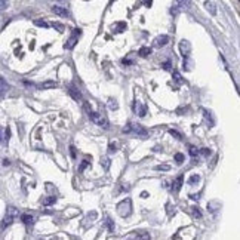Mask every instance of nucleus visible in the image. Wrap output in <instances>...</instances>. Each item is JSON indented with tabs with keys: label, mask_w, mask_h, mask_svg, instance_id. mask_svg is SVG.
Returning a JSON list of instances; mask_svg holds the SVG:
<instances>
[{
	"label": "nucleus",
	"mask_w": 240,
	"mask_h": 240,
	"mask_svg": "<svg viewBox=\"0 0 240 240\" xmlns=\"http://www.w3.org/2000/svg\"><path fill=\"white\" fill-rule=\"evenodd\" d=\"M173 77H175V82H178V83L182 82V77H181V74L178 71H173Z\"/></svg>",
	"instance_id": "b1692460"
},
{
	"label": "nucleus",
	"mask_w": 240,
	"mask_h": 240,
	"mask_svg": "<svg viewBox=\"0 0 240 240\" xmlns=\"http://www.w3.org/2000/svg\"><path fill=\"white\" fill-rule=\"evenodd\" d=\"M2 138H3V137H2V131H0V141H2Z\"/></svg>",
	"instance_id": "e433bc0d"
},
{
	"label": "nucleus",
	"mask_w": 240,
	"mask_h": 240,
	"mask_svg": "<svg viewBox=\"0 0 240 240\" xmlns=\"http://www.w3.org/2000/svg\"><path fill=\"white\" fill-rule=\"evenodd\" d=\"M150 53H151V48H147V46H144V48H141V49L138 51V55H140V56H142V58L148 56Z\"/></svg>",
	"instance_id": "ddd939ff"
},
{
	"label": "nucleus",
	"mask_w": 240,
	"mask_h": 240,
	"mask_svg": "<svg viewBox=\"0 0 240 240\" xmlns=\"http://www.w3.org/2000/svg\"><path fill=\"white\" fill-rule=\"evenodd\" d=\"M175 160H176V163H178V165H181V163L184 162V154L176 153V154H175Z\"/></svg>",
	"instance_id": "aec40b11"
},
{
	"label": "nucleus",
	"mask_w": 240,
	"mask_h": 240,
	"mask_svg": "<svg viewBox=\"0 0 240 240\" xmlns=\"http://www.w3.org/2000/svg\"><path fill=\"white\" fill-rule=\"evenodd\" d=\"M86 166H87V160H83V163H82V166H80V169H79V171L82 172V171H83Z\"/></svg>",
	"instance_id": "c756f323"
},
{
	"label": "nucleus",
	"mask_w": 240,
	"mask_h": 240,
	"mask_svg": "<svg viewBox=\"0 0 240 240\" xmlns=\"http://www.w3.org/2000/svg\"><path fill=\"white\" fill-rule=\"evenodd\" d=\"M163 68L165 70H171V62H165L163 64Z\"/></svg>",
	"instance_id": "7c9ffc66"
},
{
	"label": "nucleus",
	"mask_w": 240,
	"mask_h": 240,
	"mask_svg": "<svg viewBox=\"0 0 240 240\" xmlns=\"http://www.w3.org/2000/svg\"><path fill=\"white\" fill-rule=\"evenodd\" d=\"M80 34H82V30H80V28H76V30L73 31V36L67 40V43H65V49H73V48L76 46V43L79 42Z\"/></svg>",
	"instance_id": "20e7f679"
},
{
	"label": "nucleus",
	"mask_w": 240,
	"mask_h": 240,
	"mask_svg": "<svg viewBox=\"0 0 240 240\" xmlns=\"http://www.w3.org/2000/svg\"><path fill=\"white\" fill-rule=\"evenodd\" d=\"M131 209H132V206H131V200H129V199H126V200H123V202H120V203L117 205V212H119L120 216H123V218L131 215Z\"/></svg>",
	"instance_id": "f03ea898"
},
{
	"label": "nucleus",
	"mask_w": 240,
	"mask_h": 240,
	"mask_svg": "<svg viewBox=\"0 0 240 240\" xmlns=\"http://www.w3.org/2000/svg\"><path fill=\"white\" fill-rule=\"evenodd\" d=\"M123 132H134V134H140V135L147 134V131L141 125H128L126 128H123Z\"/></svg>",
	"instance_id": "39448f33"
},
{
	"label": "nucleus",
	"mask_w": 240,
	"mask_h": 240,
	"mask_svg": "<svg viewBox=\"0 0 240 240\" xmlns=\"http://www.w3.org/2000/svg\"><path fill=\"white\" fill-rule=\"evenodd\" d=\"M52 12L55 15H58V17H62V18H67L68 17V11L65 8H62V6H53L52 8Z\"/></svg>",
	"instance_id": "423d86ee"
},
{
	"label": "nucleus",
	"mask_w": 240,
	"mask_h": 240,
	"mask_svg": "<svg viewBox=\"0 0 240 240\" xmlns=\"http://www.w3.org/2000/svg\"><path fill=\"white\" fill-rule=\"evenodd\" d=\"M202 153H203V154H205V156H207V154H209V153H210V151H209V150H207V148H202Z\"/></svg>",
	"instance_id": "473e14b6"
},
{
	"label": "nucleus",
	"mask_w": 240,
	"mask_h": 240,
	"mask_svg": "<svg viewBox=\"0 0 240 240\" xmlns=\"http://www.w3.org/2000/svg\"><path fill=\"white\" fill-rule=\"evenodd\" d=\"M21 219H22V222H24L25 225L33 224V216H31V215H27V213H25V215H22V216H21Z\"/></svg>",
	"instance_id": "dca6fc26"
},
{
	"label": "nucleus",
	"mask_w": 240,
	"mask_h": 240,
	"mask_svg": "<svg viewBox=\"0 0 240 240\" xmlns=\"http://www.w3.org/2000/svg\"><path fill=\"white\" fill-rule=\"evenodd\" d=\"M3 165H5V166H8V165H9V160H8V159H5V160H3Z\"/></svg>",
	"instance_id": "c9c22d12"
},
{
	"label": "nucleus",
	"mask_w": 240,
	"mask_h": 240,
	"mask_svg": "<svg viewBox=\"0 0 240 240\" xmlns=\"http://www.w3.org/2000/svg\"><path fill=\"white\" fill-rule=\"evenodd\" d=\"M83 107H85V111L87 113L89 119L92 120L93 123L99 125V126H101V128H104V129H108V120H107V117H105L104 114H99V113L92 111V108L89 107V104H87V102H85V104H83Z\"/></svg>",
	"instance_id": "f257e3e1"
},
{
	"label": "nucleus",
	"mask_w": 240,
	"mask_h": 240,
	"mask_svg": "<svg viewBox=\"0 0 240 240\" xmlns=\"http://www.w3.org/2000/svg\"><path fill=\"white\" fill-rule=\"evenodd\" d=\"M34 24H36L37 27H43V28H48V27H49V24H48V22H45V21H42V20H36V21H34Z\"/></svg>",
	"instance_id": "a211bd4d"
},
{
	"label": "nucleus",
	"mask_w": 240,
	"mask_h": 240,
	"mask_svg": "<svg viewBox=\"0 0 240 240\" xmlns=\"http://www.w3.org/2000/svg\"><path fill=\"white\" fill-rule=\"evenodd\" d=\"M40 87H42V89H53V87H56V82H53V80H46V82H43V83L40 85Z\"/></svg>",
	"instance_id": "9b49d317"
},
{
	"label": "nucleus",
	"mask_w": 240,
	"mask_h": 240,
	"mask_svg": "<svg viewBox=\"0 0 240 240\" xmlns=\"http://www.w3.org/2000/svg\"><path fill=\"white\" fill-rule=\"evenodd\" d=\"M125 28H126V24H125V22H117V24L113 25V30H114L116 33H122Z\"/></svg>",
	"instance_id": "4468645a"
},
{
	"label": "nucleus",
	"mask_w": 240,
	"mask_h": 240,
	"mask_svg": "<svg viewBox=\"0 0 240 240\" xmlns=\"http://www.w3.org/2000/svg\"><path fill=\"white\" fill-rule=\"evenodd\" d=\"M52 25H53V28H56L59 33H62V31H64V25H62V24H59V22H53Z\"/></svg>",
	"instance_id": "5701e85b"
},
{
	"label": "nucleus",
	"mask_w": 240,
	"mask_h": 240,
	"mask_svg": "<svg viewBox=\"0 0 240 240\" xmlns=\"http://www.w3.org/2000/svg\"><path fill=\"white\" fill-rule=\"evenodd\" d=\"M156 169H157V171H169L171 168H169L168 165H160V166H156Z\"/></svg>",
	"instance_id": "bb28decb"
},
{
	"label": "nucleus",
	"mask_w": 240,
	"mask_h": 240,
	"mask_svg": "<svg viewBox=\"0 0 240 240\" xmlns=\"http://www.w3.org/2000/svg\"><path fill=\"white\" fill-rule=\"evenodd\" d=\"M108 102H110L108 105H110V108H111V110H117V107H119V105L116 104V99H110Z\"/></svg>",
	"instance_id": "393cba45"
},
{
	"label": "nucleus",
	"mask_w": 240,
	"mask_h": 240,
	"mask_svg": "<svg viewBox=\"0 0 240 240\" xmlns=\"http://www.w3.org/2000/svg\"><path fill=\"white\" fill-rule=\"evenodd\" d=\"M18 215V210L15 209V207H8V212H6V216H5V219H3V222H2V228H6V227H9L12 222H14V219H15V216Z\"/></svg>",
	"instance_id": "7ed1b4c3"
},
{
	"label": "nucleus",
	"mask_w": 240,
	"mask_h": 240,
	"mask_svg": "<svg viewBox=\"0 0 240 240\" xmlns=\"http://www.w3.org/2000/svg\"><path fill=\"white\" fill-rule=\"evenodd\" d=\"M138 107H140V110L137 108L138 114H140L141 117H144V116H145V113H147V108H145V105H140V104H138Z\"/></svg>",
	"instance_id": "6ab92c4d"
},
{
	"label": "nucleus",
	"mask_w": 240,
	"mask_h": 240,
	"mask_svg": "<svg viewBox=\"0 0 240 240\" xmlns=\"http://www.w3.org/2000/svg\"><path fill=\"white\" fill-rule=\"evenodd\" d=\"M68 93L73 96V99H76V101H82V93L79 92L77 87H74V86H68Z\"/></svg>",
	"instance_id": "1a4fd4ad"
},
{
	"label": "nucleus",
	"mask_w": 240,
	"mask_h": 240,
	"mask_svg": "<svg viewBox=\"0 0 240 240\" xmlns=\"http://www.w3.org/2000/svg\"><path fill=\"white\" fill-rule=\"evenodd\" d=\"M171 134H172V137H175L176 140H181V135H179V132H176V131H173V129H172V131H171Z\"/></svg>",
	"instance_id": "cd10ccee"
},
{
	"label": "nucleus",
	"mask_w": 240,
	"mask_h": 240,
	"mask_svg": "<svg viewBox=\"0 0 240 240\" xmlns=\"http://www.w3.org/2000/svg\"><path fill=\"white\" fill-rule=\"evenodd\" d=\"M205 8L210 12V15H215L216 14V9H215V5L212 2H205Z\"/></svg>",
	"instance_id": "2eb2a0df"
},
{
	"label": "nucleus",
	"mask_w": 240,
	"mask_h": 240,
	"mask_svg": "<svg viewBox=\"0 0 240 240\" xmlns=\"http://www.w3.org/2000/svg\"><path fill=\"white\" fill-rule=\"evenodd\" d=\"M200 181V176L199 175H193L190 179H188V184H196V182H199Z\"/></svg>",
	"instance_id": "4be33fe9"
},
{
	"label": "nucleus",
	"mask_w": 240,
	"mask_h": 240,
	"mask_svg": "<svg viewBox=\"0 0 240 240\" xmlns=\"http://www.w3.org/2000/svg\"><path fill=\"white\" fill-rule=\"evenodd\" d=\"M182 181H184V178H182V175H179L173 182H172V191H179V188H181V185H182Z\"/></svg>",
	"instance_id": "9d476101"
},
{
	"label": "nucleus",
	"mask_w": 240,
	"mask_h": 240,
	"mask_svg": "<svg viewBox=\"0 0 240 240\" xmlns=\"http://www.w3.org/2000/svg\"><path fill=\"white\" fill-rule=\"evenodd\" d=\"M233 3H234V6H236V11L239 12V0H233Z\"/></svg>",
	"instance_id": "2f4dec72"
},
{
	"label": "nucleus",
	"mask_w": 240,
	"mask_h": 240,
	"mask_svg": "<svg viewBox=\"0 0 240 240\" xmlns=\"http://www.w3.org/2000/svg\"><path fill=\"white\" fill-rule=\"evenodd\" d=\"M190 154L194 157V156H197V154H199V150H197L196 147H193V145H191V147H190Z\"/></svg>",
	"instance_id": "a878e982"
},
{
	"label": "nucleus",
	"mask_w": 240,
	"mask_h": 240,
	"mask_svg": "<svg viewBox=\"0 0 240 240\" xmlns=\"http://www.w3.org/2000/svg\"><path fill=\"white\" fill-rule=\"evenodd\" d=\"M191 5V0H175V8L179 9H187Z\"/></svg>",
	"instance_id": "6e6552de"
},
{
	"label": "nucleus",
	"mask_w": 240,
	"mask_h": 240,
	"mask_svg": "<svg viewBox=\"0 0 240 240\" xmlns=\"http://www.w3.org/2000/svg\"><path fill=\"white\" fill-rule=\"evenodd\" d=\"M9 5V0H0V11H5Z\"/></svg>",
	"instance_id": "412c9836"
},
{
	"label": "nucleus",
	"mask_w": 240,
	"mask_h": 240,
	"mask_svg": "<svg viewBox=\"0 0 240 240\" xmlns=\"http://www.w3.org/2000/svg\"><path fill=\"white\" fill-rule=\"evenodd\" d=\"M8 89H9V85L6 83V80H5L3 77H0V95L5 93Z\"/></svg>",
	"instance_id": "f8f14e48"
},
{
	"label": "nucleus",
	"mask_w": 240,
	"mask_h": 240,
	"mask_svg": "<svg viewBox=\"0 0 240 240\" xmlns=\"http://www.w3.org/2000/svg\"><path fill=\"white\" fill-rule=\"evenodd\" d=\"M71 156H73V157L76 156V148H74V147H71Z\"/></svg>",
	"instance_id": "f704fd0d"
},
{
	"label": "nucleus",
	"mask_w": 240,
	"mask_h": 240,
	"mask_svg": "<svg viewBox=\"0 0 240 240\" xmlns=\"http://www.w3.org/2000/svg\"><path fill=\"white\" fill-rule=\"evenodd\" d=\"M110 151H111V153L116 151V144H111V145H110Z\"/></svg>",
	"instance_id": "72a5a7b5"
},
{
	"label": "nucleus",
	"mask_w": 240,
	"mask_h": 240,
	"mask_svg": "<svg viewBox=\"0 0 240 240\" xmlns=\"http://www.w3.org/2000/svg\"><path fill=\"white\" fill-rule=\"evenodd\" d=\"M168 42H169V37L166 34H163V36H159L157 39H154V46L156 48H162V46L168 45Z\"/></svg>",
	"instance_id": "0eeeda50"
},
{
	"label": "nucleus",
	"mask_w": 240,
	"mask_h": 240,
	"mask_svg": "<svg viewBox=\"0 0 240 240\" xmlns=\"http://www.w3.org/2000/svg\"><path fill=\"white\" fill-rule=\"evenodd\" d=\"M101 165H104V168L107 169V168L110 166V160H108V159H104V162H101Z\"/></svg>",
	"instance_id": "c85d7f7f"
},
{
	"label": "nucleus",
	"mask_w": 240,
	"mask_h": 240,
	"mask_svg": "<svg viewBox=\"0 0 240 240\" xmlns=\"http://www.w3.org/2000/svg\"><path fill=\"white\" fill-rule=\"evenodd\" d=\"M55 202H56V197H52V196L43 199V205H45V206H51V205H53Z\"/></svg>",
	"instance_id": "f3484780"
}]
</instances>
